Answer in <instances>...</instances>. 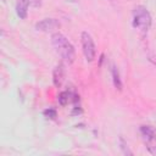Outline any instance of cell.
I'll list each match as a JSON object with an SVG mask.
<instances>
[{"mask_svg":"<svg viewBox=\"0 0 156 156\" xmlns=\"http://www.w3.org/2000/svg\"><path fill=\"white\" fill-rule=\"evenodd\" d=\"M51 45L55 49L56 54L67 63H73L76 60V49L72 43L60 32L51 34Z\"/></svg>","mask_w":156,"mask_h":156,"instance_id":"1","label":"cell"},{"mask_svg":"<svg viewBox=\"0 0 156 156\" xmlns=\"http://www.w3.org/2000/svg\"><path fill=\"white\" fill-rule=\"evenodd\" d=\"M151 23H152V18L150 12L147 11V9L143 5H138L133 9V20H132V26L140 30V33L143 35H145L149 29L151 28Z\"/></svg>","mask_w":156,"mask_h":156,"instance_id":"2","label":"cell"},{"mask_svg":"<svg viewBox=\"0 0 156 156\" xmlns=\"http://www.w3.org/2000/svg\"><path fill=\"white\" fill-rule=\"evenodd\" d=\"M80 43H82V50H83L85 60L88 62H93L96 56V48H95L91 35L85 30L82 32L80 33Z\"/></svg>","mask_w":156,"mask_h":156,"instance_id":"3","label":"cell"},{"mask_svg":"<svg viewBox=\"0 0 156 156\" xmlns=\"http://www.w3.org/2000/svg\"><path fill=\"white\" fill-rule=\"evenodd\" d=\"M139 130H140L143 141H144L147 151L151 155L156 156V133H155L154 128L150 126H140Z\"/></svg>","mask_w":156,"mask_h":156,"instance_id":"4","label":"cell"},{"mask_svg":"<svg viewBox=\"0 0 156 156\" xmlns=\"http://www.w3.org/2000/svg\"><path fill=\"white\" fill-rule=\"evenodd\" d=\"M41 0H17L16 1V13L21 20H26L28 16L29 7H40Z\"/></svg>","mask_w":156,"mask_h":156,"instance_id":"5","label":"cell"},{"mask_svg":"<svg viewBox=\"0 0 156 156\" xmlns=\"http://www.w3.org/2000/svg\"><path fill=\"white\" fill-rule=\"evenodd\" d=\"M34 27H35V29L38 32H44V33H49L50 32L51 33V32L58 29L61 27V23L56 18H44V20L37 22Z\"/></svg>","mask_w":156,"mask_h":156,"instance_id":"6","label":"cell"},{"mask_svg":"<svg viewBox=\"0 0 156 156\" xmlns=\"http://www.w3.org/2000/svg\"><path fill=\"white\" fill-rule=\"evenodd\" d=\"M57 100H58V104L61 106H66L68 104H77L79 102V95L71 91V90H65V91H61L57 96Z\"/></svg>","mask_w":156,"mask_h":156,"instance_id":"7","label":"cell"},{"mask_svg":"<svg viewBox=\"0 0 156 156\" xmlns=\"http://www.w3.org/2000/svg\"><path fill=\"white\" fill-rule=\"evenodd\" d=\"M65 80V66L63 63H58L52 71V83L56 88H61Z\"/></svg>","mask_w":156,"mask_h":156,"instance_id":"8","label":"cell"},{"mask_svg":"<svg viewBox=\"0 0 156 156\" xmlns=\"http://www.w3.org/2000/svg\"><path fill=\"white\" fill-rule=\"evenodd\" d=\"M111 76H112V82H113L115 88L121 91L123 88V84H122V79L119 76V71L115 65H112V67H111Z\"/></svg>","mask_w":156,"mask_h":156,"instance_id":"9","label":"cell"},{"mask_svg":"<svg viewBox=\"0 0 156 156\" xmlns=\"http://www.w3.org/2000/svg\"><path fill=\"white\" fill-rule=\"evenodd\" d=\"M43 115L48 119H55L57 117V111L55 108H52V107H49V108H46V110L43 111Z\"/></svg>","mask_w":156,"mask_h":156,"instance_id":"10","label":"cell"},{"mask_svg":"<svg viewBox=\"0 0 156 156\" xmlns=\"http://www.w3.org/2000/svg\"><path fill=\"white\" fill-rule=\"evenodd\" d=\"M119 147H121V151L123 155H133V152L129 150V147L127 145V141L122 136H119Z\"/></svg>","mask_w":156,"mask_h":156,"instance_id":"11","label":"cell"},{"mask_svg":"<svg viewBox=\"0 0 156 156\" xmlns=\"http://www.w3.org/2000/svg\"><path fill=\"white\" fill-rule=\"evenodd\" d=\"M149 60L156 65V56H149Z\"/></svg>","mask_w":156,"mask_h":156,"instance_id":"12","label":"cell"}]
</instances>
